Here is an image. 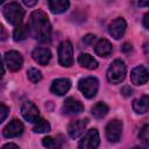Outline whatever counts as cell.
<instances>
[{"label": "cell", "mask_w": 149, "mask_h": 149, "mask_svg": "<svg viewBox=\"0 0 149 149\" xmlns=\"http://www.w3.org/2000/svg\"><path fill=\"white\" fill-rule=\"evenodd\" d=\"M94 51L100 57H108L113 51L112 43L106 38H101L97 42V44L94 47Z\"/></svg>", "instance_id": "obj_17"}, {"label": "cell", "mask_w": 149, "mask_h": 149, "mask_svg": "<svg viewBox=\"0 0 149 149\" xmlns=\"http://www.w3.org/2000/svg\"><path fill=\"white\" fill-rule=\"evenodd\" d=\"M50 128H51L50 127V123L47 120L38 118L35 121V126H34L33 130L35 133H48V132H50Z\"/></svg>", "instance_id": "obj_23"}, {"label": "cell", "mask_w": 149, "mask_h": 149, "mask_svg": "<svg viewBox=\"0 0 149 149\" xmlns=\"http://www.w3.org/2000/svg\"><path fill=\"white\" fill-rule=\"evenodd\" d=\"M3 148H19L17 144H14V143H7L3 146Z\"/></svg>", "instance_id": "obj_36"}, {"label": "cell", "mask_w": 149, "mask_h": 149, "mask_svg": "<svg viewBox=\"0 0 149 149\" xmlns=\"http://www.w3.org/2000/svg\"><path fill=\"white\" fill-rule=\"evenodd\" d=\"M149 108V98L147 94L142 95L139 99H135L133 101V109L139 114H144L148 112Z\"/></svg>", "instance_id": "obj_19"}, {"label": "cell", "mask_w": 149, "mask_h": 149, "mask_svg": "<svg viewBox=\"0 0 149 149\" xmlns=\"http://www.w3.org/2000/svg\"><path fill=\"white\" fill-rule=\"evenodd\" d=\"M71 87V81L68 78H58L55 79L51 84V92L57 95H64Z\"/></svg>", "instance_id": "obj_15"}, {"label": "cell", "mask_w": 149, "mask_h": 149, "mask_svg": "<svg viewBox=\"0 0 149 149\" xmlns=\"http://www.w3.org/2000/svg\"><path fill=\"white\" fill-rule=\"evenodd\" d=\"M28 28L35 40L40 42H48L51 35V24L48 15L42 10H34L30 14Z\"/></svg>", "instance_id": "obj_1"}, {"label": "cell", "mask_w": 149, "mask_h": 149, "mask_svg": "<svg viewBox=\"0 0 149 149\" xmlns=\"http://www.w3.org/2000/svg\"><path fill=\"white\" fill-rule=\"evenodd\" d=\"M139 139L141 140V142H142L146 147L149 146V125H148V123H146V125L142 127V129L140 130V133H139Z\"/></svg>", "instance_id": "obj_25"}, {"label": "cell", "mask_w": 149, "mask_h": 149, "mask_svg": "<svg viewBox=\"0 0 149 149\" xmlns=\"http://www.w3.org/2000/svg\"><path fill=\"white\" fill-rule=\"evenodd\" d=\"M83 111H84V105L79 100H77L72 97H69L65 99V101L63 104V112L65 114L74 115V114L81 113Z\"/></svg>", "instance_id": "obj_13"}, {"label": "cell", "mask_w": 149, "mask_h": 149, "mask_svg": "<svg viewBox=\"0 0 149 149\" xmlns=\"http://www.w3.org/2000/svg\"><path fill=\"white\" fill-rule=\"evenodd\" d=\"M78 88L83 93L85 98H93L95 97L98 88H99V81L95 77H85L81 78L78 83Z\"/></svg>", "instance_id": "obj_4"}, {"label": "cell", "mask_w": 149, "mask_h": 149, "mask_svg": "<svg viewBox=\"0 0 149 149\" xmlns=\"http://www.w3.org/2000/svg\"><path fill=\"white\" fill-rule=\"evenodd\" d=\"M29 34V28H28V24H19L16 26V28L14 29V33H13V37L15 41H22L24 40Z\"/></svg>", "instance_id": "obj_22"}, {"label": "cell", "mask_w": 149, "mask_h": 149, "mask_svg": "<svg viewBox=\"0 0 149 149\" xmlns=\"http://www.w3.org/2000/svg\"><path fill=\"white\" fill-rule=\"evenodd\" d=\"M48 6L51 13L54 14H61L69 9L70 1L69 0H48Z\"/></svg>", "instance_id": "obj_18"}, {"label": "cell", "mask_w": 149, "mask_h": 149, "mask_svg": "<svg viewBox=\"0 0 149 149\" xmlns=\"http://www.w3.org/2000/svg\"><path fill=\"white\" fill-rule=\"evenodd\" d=\"M149 5V0H139V6L141 7H147Z\"/></svg>", "instance_id": "obj_34"}, {"label": "cell", "mask_w": 149, "mask_h": 149, "mask_svg": "<svg viewBox=\"0 0 149 149\" xmlns=\"http://www.w3.org/2000/svg\"><path fill=\"white\" fill-rule=\"evenodd\" d=\"M5 62L9 71H19L23 65V57L16 50H9L5 54Z\"/></svg>", "instance_id": "obj_8"}, {"label": "cell", "mask_w": 149, "mask_h": 149, "mask_svg": "<svg viewBox=\"0 0 149 149\" xmlns=\"http://www.w3.org/2000/svg\"><path fill=\"white\" fill-rule=\"evenodd\" d=\"M83 41H84V43H86V44H93V42L95 41V36L92 35V34H87V35L83 38Z\"/></svg>", "instance_id": "obj_28"}, {"label": "cell", "mask_w": 149, "mask_h": 149, "mask_svg": "<svg viewBox=\"0 0 149 149\" xmlns=\"http://www.w3.org/2000/svg\"><path fill=\"white\" fill-rule=\"evenodd\" d=\"M132 92H133V90L130 88L129 85H125V86H122V88H121V93H122V95H125V97H129V95L132 94Z\"/></svg>", "instance_id": "obj_29"}, {"label": "cell", "mask_w": 149, "mask_h": 149, "mask_svg": "<svg viewBox=\"0 0 149 149\" xmlns=\"http://www.w3.org/2000/svg\"><path fill=\"white\" fill-rule=\"evenodd\" d=\"M148 20H149V14L147 13V14L144 15V17H143V23H144V28H146V29L149 28V22H148Z\"/></svg>", "instance_id": "obj_33"}, {"label": "cell", "mask_w": 149, "mask_h": 149, "mask_svg": "<svg viewBox=\"0 0 149 149\" xmlns=\"http://www.w3.org/2000/svg\"><path fill=\"white\" fill-rule=\"evenodd\" d=\"M42 144L47 148H58L61 147V142L57 139H54L51 136H47L42 140Z\"/></svg>", "instance_id": "obj_26"}, {"label": "cell", "mask_w": 149, "mask_h": 149, "mask_svg": "<svg viewBox=\"0 0 149 149\" xmlns=\"http://www.w3.org/2000/svg\"><path fill=\"white\" fill-rule=\"evenodd\" d=\"M31 57L40 65H47L51 59V52L49 49L45 48H36L33 50Z\"/></svg>", "instance_id": "obj_16"}, {"label": "cell", "mask_w": 149, "mask_h": 149, "mask_svg": "<svg viewBox=\"0 0 149 149\" xmlns=\"http://www.w3.org/2000/svg\"><path fill=\"white\" fill-rule=\"evenodd\" d=\"M23 123L17 120V119H14L12 120L2 130V134L7 139H13V137H17L20 136L22 133H23Z\"/></svg>", "instance_id": "obj_10"}, {"label": "cell", "mask_w": 149, "mask_h": 149, "mask_svg": "<svg viewBox=\"0 0 149 149\" xmlns=\"http://www.w3.org/2000/svg\"><path fill=\"white\" fill-rule=\"evenodd\" d=\"M58 62L62 66H71L73 63V47L70 41H63L58 47Z\"/></svg>", "instance_id": "obj_5"}, {"label": "cell", "mask_w": 149, "mask_h": 149, "mask_svg": "<svg viewBox=\"0 0 149 149\" xmlns=\"http://www.w3.org/2000/svg\"><path fill=\"white\" fill-rule=\"evenodd\" d=\"M130 80L134 85H144L148 81V69L144 65L134 68L130 72Z\"/></svg>", "instance_id": "obj_11"}, {"label": "cell", "mask_w": 149, "mask_h": 149, "mask_svg": "<svg viewBox=\"0 0 149 149\" xmlns=\"http://www.w3.org/2000/svg\"><path fill=\"white\" fill-rule=\"evenodd\" d=\"M8 114H9V108L5 104L0 102V123L2 121H5V119L8 116Z\"/></svg>", "instance_id": "obj_27"}, {"label": "cell", "mask_w": 149, "mask_h": 149, "mask_svg": "<svg viewBox=\"0 0 149 149\" xmlns=\"http://www.w3.org/2000/svg\"><path fill=\"white\" fill-rule=\"evenodd\" d=\"M3 1H5V0H0V5H1V3L3 2Z\"/></svg>", "instance_id": "obj_37"}, {"label": "cell", "mask_w": 149, "mask_h": 149, "mask_svg": "<svg viewBox=\"0 0 149 149\" xmlns=\"http://www.w3.org/2000/svg\"><path fill=\"white\" fill-rule=\"evenodd\" d=\"M126 28H127V23L125 21V19L122 17H118L115 20H113L109 26H108V33L109 35L115 38V40H119L123 36L125 31H126Z\"/></svg>", "instance_id": "obj_9"}, {"label": "cell", "mask_w": 149, "mask_h": 149, "mask_svg": "<svg viewBox=\"0 0 149 149\" xmlns=\"http://www.w3.org/2000/svg\"><path fill=\"white\" fill-rule=\"evenodd\" d=\"M100 139H99V133L97 129H90L87 133L83 136V139L79 141L78 147L80 149H95L99 147Z\"/></svg>", "instance_id": "obj_7"}, {"label": "cell", "mask_w": 149, "mask_h": 149, "mask_svg": "<svg viewBox=\"0 0 149 149\" xmlns=\"http://www.w3.org/2000/svg\"><path fill=\"white\" fill-rule=\"evenodd\" d=\"M91 113L95 119H102L108 113V106L105 102H97L91 108Z\"/></svg>", "instance_id": "obj_21"}, {"label": "cell", "mask_w": 149, "mask_h": 149, "mask_svg": "<svg viewBox=\"0 0 149 149\" xmlns=\"http://www.w3.org/2000/svg\"><path fill=\"white\" fill-rule=\"evenodd\" d=\"M7 37H8V35H7L6 29L3 28L2 24H0V41H5V40H7Z\"/></svg>", "instance_id": "obj_30"}, {"label": "cell", "mask_w": 149, "mask_h": 149, "mask_svg": "<svg viewBox=\"0 0 149 149\" xmlns=\"http://www.w3.org/2000/svg\"><path fill=\"white\" fill-rule=\"evenodd\" d=\"M126 72H127V68L125 62L120 58H116L111 63L107 70V74H106L107 80L111 84H119L125 79Z\"/></svg>", "instance_id": "obj_2"}, {"label": "cell", "mask_w": 149, "mask_h": 149, "mask_svg": "<svg viewBox=\"0 0 149 149\" xmlns=\"http://www.w3.org/2000/svg\"><path fill=\"white\" fill-rule=\"evenodd\" d=\"M78 63L85 68V69H88V70H95L98 68V62L88 54H81L79 57H78Z\"/></svg>", "instance_id": "obj_20"}, {"label": "cell", "mask_w": 149, "mask_h": 149, "mask_svg": "<svg viewBox=\"0 0 149 149\" xmlns=\"http://www.w3.org/2000/svg\"><path fill=\"white\" fill-rule=\"evenodd\" d=\"M2 14L8 23H10L13 26H19V24H21V22L23 20L24 10L17 2H10L3 7Z\"/></svg>", "instance_id": "obj_3"}, {"label": "cell", "mask_w": 149, "mask_h": 149, "mask_svg": "<svg viewBox=\"0 0 149 149\" xmlns=\"http://www.w3.org/2000/svg\"><path fill=\"white\" fill-rule=\"evenodd\" d=\"M122 51L123 52H128V51H130L132 50V44H129V43H125L123 45H122Z\"/></svg>", "instance_id": "obj_32"}, {"label": "cell", "mask_w": 149, "mask_h": 149, "mask_svg": "<svg viewBox=\"0 0 149 149\" xmlns=\"http://www.w3.org/2000/svg\"><path fill=\"white\" fill-rule=\"evenodd\" d=\"M5 74V69H3V64H2V59H1V56H0V78Z\"/></svg>", "instance_id": "obj_35"}, {"label": "cell", "mask_w": 149, "mask_h": 149, "mask_svg": "<svg viewBox=\"0 0 149 149\" xmlns=\"http://www.w3.org/2000/svg\"><path fill=\"white\" fill-rule=\"evenodd\" d=\"M27 77L28 79L31 81V83H38L41 79H42V74H41V71L35 69V68H30L28 71H27Z\"/></svg>", "instance_id": "obj_24"}, {"label": "cell", "mask_w": 149, "mask_h": 149, "mask_svg": "<svg viewBox=\"0 0 149 149\" xmlns=\"http://www.w3.org/2000/svg\"><path fill=\"white\" fill-rule=\"evenodd\" d=\"M21 114H22L23 119L27 120L28 122H35L40 118L38 108L30 101L23 102V105L21 107Z\"/></svg>", "instance_id": "obj_12"}, {"label": "cell", "mask_w": 149, "mask_h": 149, "mask_svg": "<svg viewBox=\"0 0 149 149\" xmlns=\"http://www.w3.org/2000/svg\"><path fill=\"white\" fill-rule=\"evenodd\" d=\"M105 134H106V137L109 142H112V143L118 142L121 137V134H122V122L120 120H116V119L111 120L106 125Z\"/></svg>", "instance_id": "obj_6"}, {"label": "cell", "mask_w": 149, "mask_h": 149, "mask_svg": "<svg viewBox=\"0 0 149 149\" xmlns=\"http://www.w3.org/2000/svg\"><path fill=\"white\" fill-rule=\"evenodd\" d=\"M22 2L28 7H33L37 3V0H22Z\"/></svg>", "instance_id": "obj_31"}, {"label": "cell", "mask_w": 149, "mask_h": 149, "mask_svg": "<svg viewBox=\"0 0 149 149\" xmlns=\"http://www.w3.org/2000/svg\"><path fill=\"white\" fill-rule=\"evenodd\" d=\"M87 125L86 119H80V120H74L71 121L68 126V134L71 139H78L85 130Z\"/></svg>", "instance_id": "obj_14"}]
</instances>
